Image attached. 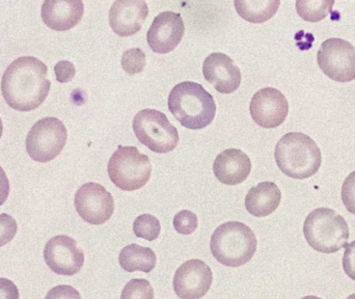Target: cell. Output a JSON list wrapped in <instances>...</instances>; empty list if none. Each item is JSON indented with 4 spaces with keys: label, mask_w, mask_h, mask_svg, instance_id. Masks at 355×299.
<instances>
[{
    "label": "cell",
    "mask_w": 355,
    "mask_h": 299,
    "mask_svg": "<svg viewBox=\"0 0 355 299\" xmlns=\"http://www.w3.org/2000/svg\"><path fill=\"white\" fill-rule=\"evenodd\" d=\"M48 68L33 56L17 58L4 71L1 80L2 97L12 110L31 112L47 98L51 83Z\"/></svg>",
    "instance_id": "6da1fadb"
},
{
    "label": "cell",
    "mask_w": 355,
    "mask_h": 299,
    "mask_svg": "<svg viewBox=\"0 0 355 299\" xmlns=\"http://www.w3.org/2000/svg\"><path fill=\"white\" fill-rule=\"evenodd\" d=\"M168 108L182 126L200 130L214 120L216 104L200 83L184 81L171 92Z\"/></svg>",
    "instance_id": "7a4b0ae2"
},
{
    "label": "cell",
    "mask_w": 355,
    "mask_h": 299,
    "mask_svg": "<svg viewBox=\"0 0 355 299\" xmlns=\"http://www.w3.org/2000/svg\"><path fill=\"white\" fill-rule=\"evenodd\" d=\"M275 157L282 173L292 179L312 177L322 163L321 151L314 139L300 133L284 135L275 148Z\"/></svg>",
    "instance_id": "3957f363"
},
{
    "label": "cell",
    "mask_w": 355,
    "mask_h": 299,
    "mask_svg": "<svg viewBox=\"0 0 355 299\" xmlns=\"http://www.w3.org/2000/svg\"><path fill=\"white\" fill-rule=\"evenodd\" d=\"M257 246L252 230L239 221L219 225L210 241L213 257L227 267H240L250 262L256 254Z\"/></svg>",
    "instance_id": "277c9868"
},
{
    "label": "cell",
    "mask_w": 355,
    "mask_h": 299,
    "mask_svg": "<svg viewBox=\"0 0 355 299\" xmlns=\"http://www.w3.org/2000/svg\"><path fill=\"white\" fill-rule=\"evenodd\" d=\"M304 234L311 248L327 255L346 248L350 236L345 219L329 208L312 211L304 221Z\"/></svg>",
    "instance_id": "5b68a950"
},
{
    "label": "cell",
    "mask_w": 355,
    "mask_h": 299,
    "mask_svg": "<svg viewBox=\"0 0 355 299\" xmlns=\"http://www.w3.org/2000/svg\"><path fill=\"white\" fill-rule=\"evenodd\" d=\"M108 176L112 183L125 191H135L149 182L151 161L137 147L120 146L108 161Z\"/></svg>",
    "instance_id": "8992f818"
},
{
    "label": "cell",
    "mask_w": 355,
    "mask_h": 299,
    "mask_svg": "<svg viewBox=\"0 0 355 299\" xmlns=\"http://www.w3.org/2000/svg\"><path fill=\"white\" fill-rule=\"evenodd\" d=\"M137 139L156 153L171 152L179 144V133L166 114L155 110H144L133 119Z\"/></svg>",
    "instance_id": "52a82bcc"
},
{
    "label": "cell",
    "mask_w": 355,
    "mask_h": 299,
    "mask_svg": "<svg viewBox=\"0 0 355 299\" xmlns=\"http://www.w3.org/2000/svg\"><path fill=\"white\" fill-rule=\"evenodd\" d=\"M67 139L68 133L62 121L52 117L42 119L27 135V154L37 162H49L64 150Z\"/></svg>",
    "instance_id": "ba28073f"
},
{
    "label": "cell",
    "mask_w": 355,
    "mask_h": 299,
    "mask_svg": "<svg viewBox=\"0 0 355 299\" xmlns=\"http://www.w3.org/2000/svg\"><path fill=\"white\" fill-rule=\"evenodd\" d=\"M318 66L327 76L338 83L355 79V47L349 42L331 37L321 44L317 54Z\"/></svg>",
    "instance_id": "9c48e42d"
},
{
    "label": "cell",
    "mask_w": 355,
    "mask_h": 299,
    "mask_svg": "<svg viewBox=\"0 0 355 299\" xmlns=\"http://www.w3.org/2000/svg\"><path fill=\"white\" fill-rule=\"evenodd\" d=\"M74 203L79 216L89 225H103L114 214V200L112 194L94 182L79 188Z\"/></svg>",
    "instance_id": "30bf717a"
},
{
    "label": "cell",
    "mask_w": 355,
    "mask_h": 299,
    "mask_svg": "<svg viewBox=\"0 0 355 299\" xmlns=\"http://www.w3.org/2000/svg\"><path fill=\"white\" fill-rule=\"evenodd\" d=\"M46 264L60 275H74L85 264V254L73 238L58 235L51 238L44 248Z\"/></svg>",
    "instance_id": "8fae6325"
},
{
    "label": "cell",
    "mask_w": 355,
    "mask_h": 299,
    "mask_svg": "<svg viewBox=\"0 0 355 299\" xmlns=\"http://www.w3.org/2000/svg\"><path fill=\"white\" fill-rule=\"evenodd\" d=\"M250 110L257 125L263 128H277L287 119L289 103L279 89L265 87L254 94Z\"/></svg>",
    "instance_id": "7c38bea8"
},
{
    "label": "cell",
    "mask_w": 355,
    "mask_h": 299,
    "mask_svg": "<svg viewBox=\"0 0 355 299\" xmlns=\"http://www.w3.org/2000/svg\"><path fill=\"white\" fill-rule=\"evenodd\" d=\"M213 275L204 261L193 259L186 261L175 273L174 290L181 299L204 298L212 285Z\"/></svg>",
    "instance_id": "4fadbf2b"
},
{
    "label": "cell",
    "mask_w": 355,
    "mask_h": 299,
    "mask_svg": "<svg viewBox=\"0 0 355 299\" xmlns=\"http://www.w3.org/2000/svg\"><path fill=\"white\" fill-rule=\"evenodd\" d=\"M185 33V25L181 15L164 12L154 19L148 31L147 41L156 53H170L176 49Z\"/></svg>",
    "instance_id": "5bb4252c"
},
{
    "label": "cell",
    "mask_w": 355,
    "mask_h": 299,
    "mask_svg": "<svg viewBox=\"0 0 355 299\" xmlns=\"http://www.w3.org/2000/svg\"><path fill=\"white\" fill-rule=\"evenodd\" d=\"M205 79L220 94H232L241 83V72L230 56L223 53H212L202 65Z\"/></svg>",
    "instance_id": "9a60e30c"
},
{
    "label": "cell",
    "mask_w": 355,
    "mask_h": 299,
    "mask_svg": "<svg viewBox=\"0 0 355 299\" xmlns=\"http://www.w3.org/2000/svg\"><path fill=\"white\" fill-rule=\"evenodd\" d=\"M149 15L144 0H118L110 10V25L120 37H130L141 31Z\"/></svg>",
    "instance_id": "2e32d148"
},
{
    "label": "cell",
    "mask_w": 355,
    "mask_h": 299,
    "mask_svg": "<svg viewBox=\"0 0 355 299\" xmlns=\"http://www.w3.org/2000/svg\"><path fill=\"white\" fill-rule=\"evenodd\" d=\"M83 12L85 4L80 0H46L42 6L41 17L49 28L66 31L78 25Z\"/></svg>",
    "instance_id": "e0dca14e"
},
{
    "label": "cell",
    "mask_w": 355,
    "mask_h": 299,
    "mask_svg": "<svg viewBox=\"0 0 355 299\" xmlns=\"http://www.w3.org/2000/svg\"><path fill=\"white\" fill-rule=\"evenodd\" d=\"M213 171L220 183L238 185L248 179L252 171V162L241 150H225L215 158Z\"/></svg>",
    "instance_id": "ac0fdd59"
},
{
    "label": "cell",
    "mask_w": 355,
    "mask_h": 299,
    "mask_svg": "<svg viewBox=\"0 0 355 299\" xmlns=\"http://www.w3.org/2000/svg\"><path fill=\"white\" fill-rule=\"evenodd\" d=\"M282 191L273 182L265 181L250 188L245 198V208L256 217L270 215L279 208Z\"/></svg>",
    "instance_id": "d6986e66"
},
{
    "label": "cell",
    "mask_w": 355,
    "mask_h": 299,
    "mask_svg": "<svg viewBox=\"0 0 355 299\" xmlns=\"http://www.w3.org/2000/svg\"><path fill=\"white\" fill-rule=\"evenodd\" d=\"M119 262L127 273L143 271L149 273L155 268L157 258L151 248L132 244L121 250Z\"/></svg>",
    "instance_id": "ffe728a7"
},
{
    "label": "cell",
    "mask_w": 355,
    "mask_h": 299,
    "mask_svg": "<svg viewBox=\"0 0 355 299\" xmlns=\"http://www.w3.org/2000/svg\"><path fill=\"white\" fill-rule=\"evenodd\" d=\"M238 15L250 23H264L270 20L281 6L279 0H236Z\"/></svg>",
    "instance_id": "44dd1931"
},
{
    "label": "cell",
    "mask_w": 355,
    "mask_h": 299,
    "mask_svg": "<svg viewBox=\"0 0 355 299\" xmlns=\"http://www.w3.org/2000/svg\"><path fill=\"white\" fill-rule=\"evenodd\" d=\"M334 4V0H300L296 10L304 21L320 22L331 12Z\"/></svg>",
    "instance_id": "7402d4cb"
},
{
    "label": "cell",
    "mask_w": 355,
    "mask_h": 299,
    "mask_svg": "<svg viewBox=\"0 0 355 299\" xmlns=\"http://www.w3.org/2000/svg\"><path fill=\"white\" fill-rule=\"evenodd\" d=\"M133 232L137 237L143 238L148 241H153L159 237L162 225L153 215H139L133 223Z\"/></svg>",
    "instance_id": "603a6c76"
},
{
    "label": "cell",
    "mask_w": 355,
    "mask_h": 299,
    "mask_svg": "<svg viewBox=\"0 0 355 299\" xmlns=\"http://www.w3.org/2000/svg\"><path fill=\"white\" fill-rule=\"evenodd\" d=\"M121 299H154L153 287L147 280H131L123 289Z\"/></svg>",
    "instance_id": "cb8c5ba5"
},
{
    "label": "cell",
    "mask_w": 355,
    "mask_h": 299,
    "mask_svg": "<svg viewBox=\"0 0 355 299\" xmlns=\"http://www.w3.org/2000/svg\"><path fill=\"white\" fill-rule=\"evenodd\" d=\"M147 65L146 54L139 48H132L127 50L122 56V67L125 72L129 75L141 73Z\"/></svg>",
    "instance_id": "d4e9b609"
},
{
    "label": "cell",
    "mask_w": 355,
    "mask_h": 299,
    "mask_svg": "<svg viewBox=\"0 0 355 299\" xmlns=\"http://www.w3.org/2000/svg\"><path fill=\"white\" fill-rule=\"evenodd\" d=\"M198 216L189 210L180 211L174 217V227L178 233L190 235L198 229Z\"/></svg>",
    "instance_id": "484cf974"
},
{
    "label": "cell",
    "mask_w": 355,
    "mask_h": 299,
    "mask_svg": "<svg viewBox=\"0 0 355 299\" xmlns=\"http://www.w3.org/2000/svg\"><path fill=\"white\" fill-rule=\"evenodd\" d=\"M18 225L16 219L6 213L0 214V248L10 244L16 236Z\"/></svg>",
    "instance_id": "4316f807"
},
{
    "label": "cell",
    "mask_w": 355,
    "mask_h": 299,
    "mask_svg": "<svg viewBox=\"0 0 355 299\" xmlns=\"http://www.w3.org/2000/svg\"><path fill=\"white\" fill-rule=\"evenodd\" d=\"M342 200L348 211L355 215V171H352L343 183Z\"/></svg>",
    "instance_id": "83f0119b"
},
{
    "label": "cell",
    "mask_w": 355,
    "mask_h": 299,
    "mask_svg": "<svg viewBox=\"0 0 355 299\" xmlns=\"http://www.w3.org/2000/svg\"><path fill=\"white\" fill-rule=\"evenodd\" d=\"M54 72H55L56 80L58 83H67L73 80L76 75V69L72 62H68V60H60L54 67Z\"/></svg>",
    "instance_id": "f1b7e54d"
},
{
    "label": "cell",
    "mask_w": 355,
    "mask_h": 299,
    "mask_svg": "<svg viewBox=\"0 0 355 299\" xmlns=\"http://www.w3.org/2000/svg\"><path fill=\"white\" fill-rule=\"evenodd\" d=\"M45 299H81V296L72 286L60 285L52 288Z\"/></svg>",
    "instance_id": "f546056e"
},
{
    "label": "cell",
    "mask_w": 355,
    "mask_h": 299,
    "mask_svg": "<svg viewBox=\"0 0 355 299\" xmlns=\"http://www.w3.org/2000/svg\"><path fill=\"white\" fill-rule=\"evenodd\" d=\"M343 268L346 275L355 281V240L346 246L343 257Z\"/></svg>",
    "instance_id": "4dcf8cb0"
},
{
    "label": "cell",
    "mask_w": 355,
    "mask_h": 299,
    "mask_svg": "<svg viewBox=\"0 0 355 299\" xmlns=\"http://www.w3.org/2000/svg\"><path fill=\"white\" fill-rule=\"evenodd\" d=\"M0 299H20L17 286L6 277H0Z\"/></svg>",
    "instance_id": "1f68e13d"
},
{
    "label": "cell",
    "mask_w": 355,
    "mask_h": 299,
    "mask_svg": "<svg viewBox=\"0 0 355 299\" xmlns=\"http://www.w3.org/2000/svg\"><path fill=\"white\" fill-rule=\"evenodd\" d=\"M8 194H10V182L6 171L0 166V206L8 200Z\"/></svg>",
    "instance_id": "d6a6232c"
},
{
    "label": "cell",
    "mask_w": 355,
    "mask_h": 299,
    "mask_svg": "<svg viewBox=\"0 0 355 299\" xmlns=\"http://www.w3.org/2000/svg\"><path fill=\"white\" fill-rule=\"evenodd\" d=\"M2 133H3V124H2V120L0 118V139H1Z\"/></svg>",
    "instance_id": "836d02e7"
},
{
    "label": "cell",
    "mask_w": 355,
    "mask_h": 299,
    "mask_svg": "<svg viewBox=\"0 0 355 299\" xmlns=\"http://www.w3.org/2000/svg\"><path fill=\"white\" fill-rule=\"evenodd\" d=\"M302 299H322V298H317V296H306V298H302Z\"/></svg>",
    "instance_id": "e575fe53"
},
{
    "label": "cell",
    "mask_w": 355,
    "mask_h": 299,
    "mask_svg": "<svg viewBox=\"0 0 355 299\" xmlns=\"http://www.w3.org/2000/svg\"><path fill=\"white\" fill-rule=\"evenodd\" d=\"M346 299H355V293L352 294V296H348V298Z\"/></svg>",
    "instance_id": "d590c367"
}]
</instances>
